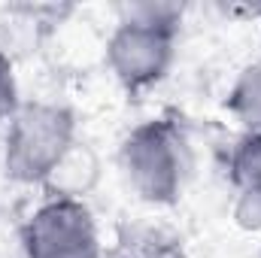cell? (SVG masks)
Segmentation results:
<instances>
[{
  "label": "cell",
  "instance_id": "1",
  "mask_svg": "<svg viewBox=\"0 0 261 258\" xmlns=\"http://www.w3.org/2000/svg\"><path fill=\"white\" fill-rule=\"evenodd\" d=\"M182 6L176 3H125L119 9V21L107 37L103 58L119 82V88L137 97L164 82L176 61Z\"/></svg>",
  "mask_w": 261,
  "mask_h": 258
},
{
  "label": "cell",
  "instance_id": "2",
  "mask_svg": "<svg viewBox=\"0 0 261 258\" xmlns=\"http://www.w3.org/2000/svg\"><path fill=\"white\" fill-rule=\"evenodd\" d=\"M76 146V113L67 104L21 100L3 131L0 164L9 183L24 189H46Z\"/></svg>",
  "mask_w": 261,
  "mask_h": 258
},
{
  "label": "cell",
  "instance_id": "3",
  "mask_svg": "<svg viewBox=\"0 0 261 258\" xmlns=\"http://www.w3.org/2000/svg\"><path fill=\"white\" fill-rule=\"evenodd\" d=\"M119 170L143 203H176L192 176V146L182 122L155 116L134 125L119 146Z\"/></svg>",
  "mask_w": 261,
  "mask_h": 258
},
{
  "label": "cell",
  "instance_id": "4",
  "mask_svg": "<svg viewBox=\"0 0 261 258\" xmlns=\"http://www.w3.org/2000/svg\"><path fill=\"white\" fill-rule=\"evenodd\" d=\"M21 258H103L97 219L85 197L46 194L18 225Z\"/></svg>",
  "mask_w": 261,
  "mask_h": 258
},
{
  "label": "cell",
  "instance_id": "5",
  "mask_svg": "<svg viewBox=\"0 0 261 258\" xmlns=\"http://www.w3.org/2000/svg\"><path fill=\"white\" fill-rule=\"evenodd\" d=\"M228 183L234 192V222L261 231V134H240L228 152Z\"/></svg>",
  "mask_w": 261,
  "mask_h": 258
},
{
  "label": "cell",
  "instance_id": "6",
  "mask_svg": "<svg viewBox=\"0 0 261 258\" xmlns=\"http://www.w3.org/2000/svg\"><path fill=\"white\" fill-rule=\"evenodd\" d=\"M225 110L234 116L243 134H261V58L237 73L228 88Z\"/></svg>",
  "mask_w": 261,
  "mask_h": 258
},
{
  "label": "cell",
  "instance_id": "7",
  "mask_svg": "<svg viewBox=\"0 0 261 258\" xmlns=\"http://www.w3.org/2000/svg\"><path fill=\"white\" fill-rule=\"evenodd\" d=\"M18 107H21V94H18L15 64H12V58L0 49V122H9Z\"/></svg>",
  "mask_w": 261,
  "mask_h": 258
},
{
  "label": "cell",
  "instance_id": "8",
  "mask_svg": "<svg viewBox=\"0 0 261 258\" xmlns=\"http://www.w3.org/2000/svg\"><path fill=\"white\" fill-rule=\"evenodd\" d=\"M125 258H167V255H158V252H134V255H125Z\"/></svg>",
  "mask_w": 261,
  "mask_h": 258
},
{
  "label": "cell",
  "instance_id": "9",
  "mask_svg": "<svg viewBox=\"0 0 261 258\" xmlns=\"http://www.w3.org/2000/svg\"><path fill=\"white\" fill-rule=\"evenodd\" d=\"M0 258H18V255H12L9 249H0Z\"/></svg>",
  "mask_w": 261,
  "mask_h": 258
}]
</instances>
